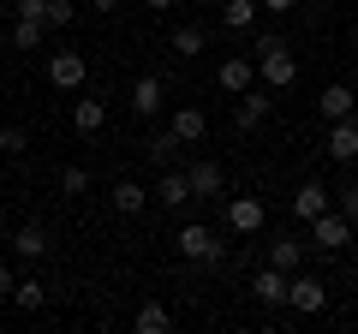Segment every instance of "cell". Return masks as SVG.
<instances>
[{"mask_svg":"<svg viewBox=\"0 0 358 334\" xmlns=\"http://www.w3.org/2000/svg\"><path fill=\"white\" fill-rule=\"evenodd\" d=\"M215 84L227 96H245L257 84V60H245V54H227V60H221V72H215Z\"/></svg>","mask_w":358,"mask_h":334,"instance_id":"cell-9","label":"cell"},{"mask_svg":"<svg viewBox=\"0 0 358 334\" xmlns=\"http://www.w3.org/2000/svg\"><path fill=\"white\" fill-rule=\"evenodd\" d=\"M13 286H18V281H13V269L0 263V298H13Z\"/></svg>","mask_w":358,"mask_h":334,"instance_id":"cell-33","label":"cell"},{"mask_svg":"<svg viewBox=\"0 0 358 334\" xmlns=\"http://www.w3.org/2000/svg\"><path fill=\"white\" fill-rule=\"evenodd\" d=\"M102 126H108V102H96V96L72 102V131H78V138H96Z\"/></svg>","mask_w":358,"mask_h":334,"instance_id":"cell-16","label":"cell"},{"mask_svg":"<svg viewBox=\"0 0 358 334\" xmlns=\"http://www.w3.org/2000/svg\"><path fill=\"white\" fill-rule=\"evenodd\" d=\"M173 245H179V257H185V263H221V257H227L221 233H215V227H203V221H185Z\"/></svg>","mask_w":358,"mask_h":334,"instance_id":"cell-2","label":"cell"},{"mask_svg":"<svg viewBox=\"0 0 358 334\" xmlns=\"http://www.w3.org/2000/svg\"><path fill=\"white\" fill-rule=\"evenodd\" d=\"M251 54H257V78H263V90H293V84H299V60H293V48H287L281 36H257Z\"/></svg>","mask_w":358,"mask_h":334,"instance_id":"cell-1","label":"cell"},{"mask_svg":"<svg viewBox=\"0 0 358 334\" xmlns=\"http://www.w3.org/2000/svg\"><path fill=\"white\" fill-rule=\"evenodd\" d=\"M108 209H114V215H143V209H150V191H143L138 180H120L114 191H108Z\"/></svg>","mask_w":358,"mask_h":334,"instance_id":"cell-17","label":"cell"},{"mask_svg":"<svg viewBox=\"0 0 358 334\" xmlns=\"http://www.w3.org/2000/svg\"><path fill=\"white\" fill-rule=\"evenodd\" d=\"M322 150H329V161H358V114L329 119V138H322Z\"/></svg>","mask_w":358,"mask_h":334,"instance_id":"cell-6","label":"cell"},{"mask_svg":"<svg viewBox=\"0 0 358 334\" xmlns=\"http://www.w3.org/2000/svg\"><path fill=\"white\" fill-rule=\"evenodd\" d=\"M173 150H179V138H173V131H155V138L143 143V155H150L155 167H173Z\"/></svg>","mask_w":358,"mask_h":334,"instance_id":"cell-25","label":"cell"},{"mask_svg":"<svg viewBox=\"0 0 358 334\" xmlns=\"http://www.w3.org/2000/svg\"><path fill=\"white\" fill-rule=\"evenodd\" d=\"M42 6H48V0H13V18H36L42 24Z\"/></svg>","mask_w":358,"mask_h":334,"instance_id":"cell-31","label":"cell"},{"mask_svg":"<svg viewBox=\"0 0 358 334\" xmlns=\"http://www.w3.org/2000/svg\"><path fill=\"white\" fill-rule=\"evenodd\" d=\"M13 305L18 310H42V305H48V286H42V281H18L13 286Z\"/></svg>","mask_w":358,"mask_h":334,"instance_id":"cell-26","label":"cell"},{"mask_svg":"<svg viewBox=\"0 0 358 334\" xmlns=\"http://www.w3.org/2000/svg\"><path fill=\"white\" fill-rule=\"evenodd\" d=\"M173 328H179V322H173V310H167V305H155V298L131 310V334H173Z\"/></svg>","mask_w":358,"mask_h":334,"instance_id":"cell-13","label":"cell"},{"mask_svg":"<svg viewBox=\"0 0 358 334\" xmlns=\"http://www.w3.org/2000/svg\"><path fill=\"white\" fill-rule=\"evenodd\" d=\"M30 150V131L24 126H0V155H24Z\"/></svg>","mask_w":358,"mask_h":334,"instance_id":"cell-28","label":"cell"},{"mask_svg":"<svg viewBox=\"0 0 358 334\" xmlns=\"http://www.w3.org/2000/svg\"><path fill=\"white\" fill-rule=\"evenodd\" d=\"M143 6H150V13H167V6H173V0H143Z\"/></svg>","mask_w":358,"mask_h":334,"instance_id":"cell-35","label":"cell"},{"mask_svg":"<svg viewBox=\"0 0 358 334\" xmlns=\"http://www.w3.org/2000/svg\"><path fill=\"white\" fill-rule=\"evenodd\" d=\"M268 263L275 269H305V239H293V233H275V245H268Z\"/></svg>","mask_w":358,"mask_h":334,"instance_id":"cell-18","label":"cell"},{"mask_svg":"<svg viewBox=\"0 0 358 334\" xmlns=\"http://www.w3.org/2000/svg\"><path fill=\"white\" fill-rule=\"evenodd\" d=\"M221 18H227V30H251L257 24V0H221Z\"/></svg>","mask_w":358,"mask_h":334,"instance_id":"cell-22","label":"cell"},{"mask_svg":"<svg viewBox=\"0 0 358 334\" xmlns=\"http://www.w3.org/2000/svg\"><path fill=\"white\" fill-rule=\"evenodd\" d=\"M72 18H78V6H72V0H48V6H42V24H48V30H66Z\"/></svg>","mask_w":358,"mask_h":334,"instance_id":"cell-27","label":"cell"},{"mask_svg":"<svg viewBox=\"0 0 358 334\" xmlns=\"http://www.w3.org/2000/svg\"><path fill=\"white\" fill-rule=\"evenodd\" d=\"M185 180H192V197H221L227 191V173H221V161H209V155L185 161Z\"/></svg>","mask_w":358,"mask_h":334,"instance_id":"cell-7","label":"cell"},{"mask_svg":"<svg viewBox=\"0 0 358 334\" xmlns=\"http://www.w3.org/2000/svg\"><path fill=\"white\" fill-rule=\"evenodd\" d=\"M84 78H90V60L78 48H60L48 60V84H54V90H84Z\"/></svg>","mask_w":358,"mask_h":334,"instance_id":"cell-5","label":"cell"},{"mask_svg":"<svg viewBox=\"0 0 358 334\" xmlns=\"http://www.w3.org/2000/svg\"><path fill=\"white\" fill-rule=\"evenodd\" d=\"M13 251H18V257H30V263L48 257V227H42V221H24V227L13 233Z\"/></svg>","mask_w":358,"mask_h":334,"instance_id":"cell-20","label":"cell"},{"mask_svg":"<svg viewBox=\"0 0 358 334\" xmlns=\"http://www.w3.org/2000/svg\"><path fill=\"white\" fill-rule=\"evenodd\" d=\"M287 305H293L299 317H317V310L329 305V286H322L317 275H305V269H293V281H287Z\"/></svg>","mask_w":358,"mask_h":334,"instance_id":"cell-4","label":"cell"},{"mask_svg":"<svg viewBox=\"0 0 358 334\" xmlns=\"http://www.w3.org/2000/svg\"><path fill=\"white\" fill-rule=\"evenodd\" d=\"M120 6H126V0H90V13H102V18H108V13H120Z\"/></svg>","mask_w":358,"mask_h":334,"instance_id":"cell-32","label":"cell"},{"mask_svg":"<svg viewBox=\"0 0 358 334\" xmlns=\"http://www.w3.org/2000/svg\"><path fill=\"white\" fill-rule=\"evenodd\" d=\"M257 6H268V13H293L299 0H257Z\"/></svg>","mask_w":358,"mask_h":334,"instance_id":"cell-34","label":"cell"},{"mask_svg":"<svg viewBox=\"0 0 358 334\" xmlns=\"http://www.w3.org/2000/svg\"><path fill=\"white\" fill-rule=\"evenodd\" d=\"M310 245H317V251H346V245H352V221H346L341 209H322V215L310 221Z\"/></svg>","mask_w":358,"mask_h":334,"instance_id":"cell-3","label":"cell"},{"mask_svg":"<svg viewBox=\"0 0 358 334\" xmlns=\"http://www.w3.org/2000/svg\"><path fill=\"white\" fill-rule=\"evenodd\" d=\"M150 203H167V209L197 203V197H192V180H185V167H167V173H162V185L150 191Z\"/></svg>","mask_w":358,"mask_h":334,"instance_id":"cell-11","label":"cell"},{"mask_svg":"<svg viewBox=\"0 0 358 334\" xmlns=\"http://www.w3.org/2000/svg\"><path fill=\"white\" fill-rule=\"evenodd\" d=\"M192 6H221V0H192Z\"/></svg>","mask_w":358,"mask_h":334,"instance_id":"cell-36","label":"cell"},{"mask_svg":"<svg viewBox=\"0 0 358 334\" xmlns=\"http://www.w3.org/2000/svg\"><path fill=\"white\" fill-rule=\"evenodd\" d=\"M167 131H173L179 143H203V138H209V119H203V108H173Z\"/></svg>","mask_w":358,"mask_h":334,"instance_id":"cell-15","label":"cell"},{"mask_svg":"<svg viewBox=\"0 0 358 334\" xmlns=\"http://www.w3.org/2000/svg\"><path fill=\"white\" fill-rule=\"evenodd\" d=\"M227 227L233 233H257L263 227V203H257V197H227Z\"/></svg>","mask_w":358,"mask_h":334,"instance_id":"cell-19","label":"cell"},{"mask_svg":"<svg viewBox=\"0 0 358 334\" xmlns=\"http://www.w3.org/2000/svg\"><path fill=\"white\" fill-rule=\"evenodd\" d=\"M317 108H322V119H346V114H358V96L346 90V84H329V90L317 96Z\"/></svg>","mask_w":358,"mask_h":334,"instance_id":"cell-21","label":"cell"},{"mask_svg":"<svg viewBox=\"0 0 358 334\" xmlns=\"http://www.w3.org/2000/svg\"><path fill=\"white\" fill-rule=\"evenodd\" d=\"M42 30H48V24H36V18H18V24H13V48H18V54H36V48H42Z\"/></svg>","mask_w":358,"mask_h":334,"instance_id":"cell-23","label":"cell"},{"mask_svg":"<svg viewBox=\"0 0 358 334\" xmlns=\"http://www.w3.org/2000/svg\"><path fill=\"white\" fill-rule=\"evenodd\" d=\"M60 191L66 197H84L90 191V167H66V173H60Z\"/></svg>","mask_w":358,"mask_h":334,"instance_id":"cell-29","label":"cell"},{"mask_svg":"<svg viewBox=\"0 0 358 334\" xmlns=\"http://www.w3.org/2000/svg\"><path fill=\"white\" fill-rule=\"evenodd\" d=\"M334 209H341L346 221H358V180H346L341 191H334Z\"/></svg>","mask_w":358,"mask_h":334,"instance_id":"cell-30","label":"cell"},{"mask_svg":"<svg viewBox=\"0 0 358 334\" xmlns=\"http://www.w3.org/2000/svg\"><path fill=\"white\" fill-rule=\"evenodd\" d=\"M287 281H293V275L268 263V269L251 281V298H257V305H275V310H281V305H287Z\"/></svg>","mask_w":358,"mask_h":334,"instance_id":"cell-12","label":"cell"},{"mask_svg":"<svg viewBox=\"0 0 358 334\" xmlns=\"http://www.w3.org/2000/svg\"><path fill=\"white\" fill-rule=\"evenodd\" d=\"M203 42H209V36H203L197 24H179V30H173V54H179V60H192V54H203Z\"/></svg>","mask_w":358,"mask_h":334,"instance_id":"cell-24","label":"cell"},{"mask_svg":"<svg viewBox=\"0 0 358 334\" xmlns=\"http://www.w3.org/2000/svg\"><path fill=\"white\" fill-rule=\"evenodd\" d=\"M162 102H167V84H162L155 72H143L138 84H131V114H138V119H155V114H162Z\"/></svg>","mask_w":358,"mask_h":334,"instance_id":"cell-8","label":"cell"},{"mask_svg":"<svg viewBox=\"0 0 358 334\" xmlns=\"http://www.w3.org/2000/svg\"><path fill=\"white\" fill-rule=\"evenodd\" d=\"M322 209H334V191H322L317 180H305V185L293 191V215H299V221H317Z\"/></svg>","mask_w":358,"mask_h":334,"instance_id":"cell-14","label":"cell"},{"mask_svg":"<svg viewBox=\"0 0 358 334\" xmlns=\"http://www.w3.org/2000/svg\"><path fill=\"white\" fill-rule=\"evenodd\" d=\"M268 114H275V90H245V96H239V114H233V119H239V131H257Z\"/></svg>","mask_w":358,"mask_h":334,"instance_id":"cell-10","label":"cell"}]
</instances>
